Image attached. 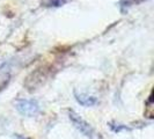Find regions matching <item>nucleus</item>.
I'll list each match as a JSON object with an SVG mask.
<instances>
[{
    "instance_id": "f257e3e1",
    "label": "nucleus",
    "mask_w": 154,
    "mask_h": 139,
    "mask_svg": "<svg viewBox=\"0 0 154 139\" xmlns=\"http://www.w3.org/2000/svg\"><path fill=\"white\" fill-rule=\"evenodd\" d=\"M15 107L20 114L24 116H36L41 110L38 102L34 99H19L15 101Z\"/></svg>"
},
{
    "instance_id": "f03ea898",
    "label": "nucleus",
    "mask_w": 154,
    "mask_h": 139,
    "mask_svg": "<svg viewBox=\"0 0 154 139\" xmlns=\"http://www.w3.org/2000/svg\"><path fill=\"white\" fill-rule=\"evenodd\" d=\"M69 119H71V122H72V124L74 125V128L77 129L78 131H80L84 136H86V137H88V138L91 139L94 137V134H95L94 129L86 122L84 118H81L80 116L78 115L77 113H74L73 110H69Z\"/></svg>"
},
{
    "instance_id": "7ed1b4c3",
    "label": "nucleus",
    "mask_w": 154,
    "mask_h": 139,
    "mask_svg": "<svg viewBox=\"0 0 154 139\" xmlns=\"http://www.w3.org/2000/svg\"><path fill=\"white\" fill-rule=\"evenodd\" d=\"M74 96H75L78 103H80L84 107H93L99 103V100L95 96L88 95L86 93H78L77 91H74Z\"/></svg>"
},
{
    "instance_id": "20e7f679",
    "label": "nucleus",
    "mask_w": 154,
    "mask_h": 139,
    "mask_svg": "<svg viewBox=\"0 0 154 139\" xmlns=\"http://www.w3.org/2000/svg\"><path fill=\"white\" fill-rule=\"evenodd\" d=\"M146 0H121L119 1V7H121V11L125 13L129 8L133 6V5H138V4H141Z\"/></svg>"
},
{
    "instance_id": "39448f33",
    "label": "nucleus",
    "mask_w": 154,
    "mask_h": 139,
    "mask_svg": "<svg viewBox=\"0 0 154 139\" xmlns=\"http://www.w3.org/2000/svg\"><path fill=\"white\" fill-rule=\"evenodd\" d=\"M66 2H67V0H49L46 2V5L49 7H59V6H63Z\"/></svg>"
},
{
    "instance_id": "423d86ee",
    "label": "nucleus",
    "mask_w": 154,
    "mask_h": 139,
    "mask_svg": "<svg viewBox=\"0 0 154 139\" xmlns=\"http://www.w3.org/2000/svg\"><path fill=\"white\" fill-rule=\"evenodd\" d=\"M117 125H118V126H116V128H111L115 132H119V131H122V130H126V129H128L126 126H122L121 124H117Z\"/></svg>"
},
{
    "instance_id": "0eeeda50",
    "label": "nucleus",
    "mask_w": 154,
    "mask_h": 139,
    "mask_svg": "<svg viewBox=\"0 0 154 139\" xmlns=\"http://www.w3.org/2000/svg\"><path fill=\"white\" fill-rule=\"evenodd\" d=\"M17 138L19 139H29V138H27V137H22V136H17Z\"/></svg>"
}]
</instances>
